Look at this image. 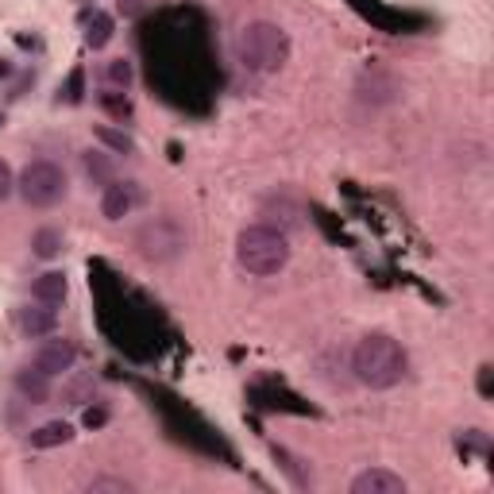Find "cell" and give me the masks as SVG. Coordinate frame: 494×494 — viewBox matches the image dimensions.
Returning <instances> with one entry per match:
<instances>
[{"label":"cell","instance_id":"6da1fadb","mask_svg":"<svg viewBox=\"0 0 494 494\" xmlns=\"http://www.w3.org/2000/svg\"><path fill=\"white\" fill-rule=\"evenodd\" d=\"M286 59H290V35L282 32L279 23L270 20H252L240 27L236 35V62L243 66L247 74H279Z\"/></svg>","mask_w":494,"mask_h":494},{"label":"cell","instance_id":"7a4b0ae2","mask_svg":"<svg viewBox=\"0 0 494 494\" xmlns=\"http://www.w3.org/2000/svg\"><path fill=\"white\" fill-rule=\"evenodd\" d=\"M352 370L355 379L370 390H390L402 382L406 375V352L398 348V340L382 336V333H370L363 336L352 352Z\"/></svg>","mask_w":494,"mask_h":494},{"label":"cell","instance_id":"3957f363","mask_svg":"<svg viewBox=\"0 0 494 494\" xmlns=\"http://www.w3.org/2000/svg\"><path fill=\"white\" fill-rule=\"evenodd\" d=\"M236 259L247 274H255V279H267V274H279L286 267V259H290V243L279 228L270 224H252L243 228L236 236Z\"/></svg>","mask_w":494,"mask_h":494},{"label":"cell","instance_id":"277c9868","mask_svg":"<svg viewBox=\"0 0 494 494\" xmlns=\"http://www.w3.org/2000/svg\"><path fill=\"white\" fill-rule=\"evenodd\" d=\"M16 189L32 209H50V205H59L66 197V170L50 159H35L20 170Z\"/></svg>","mask_w":494,"mask_h":494},{"label":"cell","instance_id":"5b68a950","mask_svg":"<svg viewBox=\"0 0 494 494\" xmlns=\"http://www.w3.org/2000/svg\"><path fill=\"white\" fill-rule=\"evenodd\" d=\"M135 247H140V255L151 259V263H167V259L182 255L186 232L174 216H155V221H147L140 232H135Z\"/></svg>","mask_w":494,"mask_h":494},{"label":"cell","instance_id":"8992f818","mask_svg":"<svg viewBox=\"0 0 494 494\" xmlns=\"http://www.w3.org/2000/svg\"><path fill=\"white\" fill-rule=\"evenodd\" d=\"M74 363H78V344H74V340H66V336H54V340H47V344L35 352V367L47 370L50 379L66 375Z\"/></svg>","mask_w":494,"mask_h":494},{"label":"cell","instance_id":"52a82bcc","mask_svg":"<svg viewBox=\"0 0 494 494\" xmlns=\"http://www.w3.org/2000/svg\"><path fill=\"white\" fill-rule=\"evenodd\" d=\"M135 205H140V189L132 182H108L105 186V197H101V213L108 221H124Z\"/></svg>","mask_w":494,"mask_h":494},{"label":"cell","instance_id":"ba28073f","mask_svg":"<svg viewBox=\"0 0 494 494\" xmlns=\"http://www.w3.org/2000/svg\"><path fill=\"white\" fill-rule=\"evenodd\" d=\"M352 494H406V479L387 468H370L363 475H355Z\"/></svg>","mask_w":494,"mask_h":494},{"label":"cell","instance_id":"9c48e42d","mask_svg":"<svg viewBox=\"0 0 494 494\" xmlns=\"http://www.w3.org/2000/svg\"><path fill=\"white\" fill-rule=\"evenodd\" d=\"M20 328H23V336H32V340L50 336L54 328H59V313H54L47 301H35V306H27L20 313Z\"/></svg>","mask_w":494,"mask_h":494},{"label":"cell","instance_id":"30bf717a","mask_svg":"<svg viewBox=\"0 0 494 494\" xmlns=\"http://www.w3.org/2000/svg\"><path fill=\"white\" fill-rule=\"evenodd\" d=\"M16 390H20L32 406H43L47 398H50V375H47V370H39V367H35V370L23 367L20 375H16Z\"/></svg>","mask_w":494,"mask_h":494},{"label":"cell","instance_id":"8fae6325","mask_svg":"<svg viewBox=\"0 0 494 494\" xmlns=\"http://www.w3.org/2000/svg\"><path fill=\"white\" fill-rule=\"evenodd\" d=\"M66 274L62 270H47V274H39L35 279V286H32V294H35V301H47V306H59V301L66 297Z\"/></svg>","mask_w":494,"mask_h":494},{"label":"cell","instance_id":"7c38bea8","mask_svg":"<svg viewBox=\"0 0 494 494\" xmlns=\"http://www.w3.org/2000/svg\"><path fill=\"white\" fill-rule=\"evenodd\" d=\"M70 441H74V425H66V421H47L32 433V448H59Z\"/></svg>","mask_w":494,"mask_h":494},{"label":"cell","instance_id":"4fadbf2b","mask_svg":"<svg viewBox=\"0 0 494 494\" xmlns=\"http://www.w3.org/2000/svg\"><path fill=\"white\" fill-rule=\"evenodd\" d=\"M108 39H113V16H108V12H93L89 32H86V43H89L93 50H101V47H108Z\"/></svg>","mask_w":494,"mask_h":494},{"label":"cell","instance_id":"5bb4252c","mask_svg":"<svg viewBox=\"0 0 494 494\" xmlns=\"http://www.w3.org/2000/svg\"><path fill=\"white\" fill-rule=\"evenodd\" d=\"M32 252L39 259H54L62 252V232H54V228H39L35 236H32Z\"/></svg>","mask_w":494,"mask_h":494},{"label":"cell","instance_id":"9a60e30c","mask_svg":"<svg viewBox=\"0 0 494 494\" xmlns=\"http://www.w3.org/2000/svg\"><path fill=\"white\" fill-rule=\"evenodd\" d=\"M105 78H108V86L128 89V86H132V62H128V59H113V62L105 66Z\"/></svg>","mask_w":494,"mask_h":494},{"label":"cell","instance_id":"2e32d148","mask_svg":"<svg viewBox=\"0 0 494 494\" xmlns=\"http://www.w3.org/2000/svg\"><path fill=\"white\" fill-rule=\"evenodd\" d=\"M97 140L108 143L113 151H120V155H132V151H135V143L128 140V135H124V132H113V128H97Z\"/></svg>","mask_w":494,"mask_h":494},{"label":"cell","instance_id":"e0dca14e","mask_svg":"<svg viewBox=\"0 0 494 494\" xmlns=\"http://www.w3.org/2000/svg\"><path fill=\"white\" fill-rule=\"evenodd\" d=\"M89 494H101V490H116V494H128L132 490V483L128 479H93V483L86 487Z\"/></svg>","mask_w":494,"mask_h":494},{"label":"cell","instance_id":"ac0fdd59","mask_svg":"<svg viewBox=\"0 0 494 494\" xmlns=\"http://www.w3.org/2000/svg\"><path fill=\"white\" fill-rule=\"evenodd\" d=\"M66 394H70L74 406H86V402H93V382L89 379H78V382H70V390H66Z\"/></svg>","mask_w":494,"mask_h":494},{"label":"cell","instance_id":"d6986e66","mask_svg":"<svg viewBox=\"0 0 494 494\" xmlns=\"http://www.w3.org/2000/svg\"><path fill=\"white\" fill-rule=\"evenodd\" d=\"M86 170H89V178H97V182H108V178H113V167H108L101 155H86Z\"/></svg>","mask_w":494,"mask_h":494},{"label":"cell","instance_id":"ffe728a7","mask_svg":"<svg viewBox=\"0 0 494 494\" xmlns=\"http://www.w3.org/2000/svg\"><path fill=\"white\" fill-rule=\"evenodd\" d=\"M12 189H16V174H12V167L0 159V201H8Z\"/></svg>","mask_w":494,"mask_h":494},{"label":"cell","instance_id":"44dd1931","mask_svg":"<svg viewBox=\"0 0 494 494\" xmlns=\"http://www.w3.org/2000/svg\"><path fill=\"white\" fill-rule=\"evenodd\" d=\"M81 421H86L89 429H97V425L108 421V409H105V406H89V409H86V417H81Z\"/></svg>","mask_w":494,"mask_h":494},{"label":"cell","instance_id":"7402d4cb","mask_svg":"<svg viewBox=\"0 0 494 494\" xmlns=\"http://www.w3.org/2000/svg\"><path fill=\"white\" fill-rule=\"evenodd\" d=\"M66 101H81V70L70 74V86H66Z\"/></svg>","mask_w":494,"mask_h":494},{"label":"cell","instance_id":"603a6c76","mask_svg":"<svg viewBox=\"0 0 494 494\" xmlns=\"http://www.w3.org/2000/svg\"><path fill=\"white\" fill-rule=\"evenodd\" d=\"M143 5H147V0H120V12H124V16H135Z\"/></svg>","mask_w":494,"mask_h":494}]
</instances>
